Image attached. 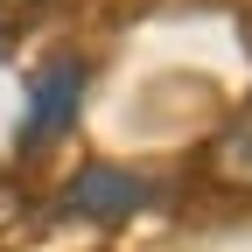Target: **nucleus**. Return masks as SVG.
Wrapping results in <instances>:
<instances>
[{
	"label": "nucleus",
	"instance_id": "nucleus-1",
	"mask_svg": "<svg viewBox=\"0 0 252 252\" xmlns=\"http://www.w3.org/2000/svg\"><path fill=\"white\" fill-rule=\"evenodd\" d=\"M84 84H91L84 56H56V63H42V70H35V84H28L21 147H49V140L63 133V126L77 119V98H84Z\"/></svg>",
	"mask_w": 252,
	"mask_h": 252
},
{
	"label": "nucleus",
	"instance_id": "nucleus-2",
	"mask_svg": "<svg viewBox=\"0 0 252 252\" xmlns=\"http://www.w3.org/2000/svg\"><path fill=\"white\" fill-rule=\"evenodd\" d=\"M133 203H140V175L133 168H77V182L63 189V210L70 217H98V224L126 217Z\"/></svg>",
	"mask_w": 252,
	"mask_h": 252
},
{
	"label": "nucleus",
	"instance_id": "nucleus-3",
	"mask_svg": "<svg viewBox=\"0 0 252 252\" xmlns=\"http://www.w3.org/2000/svg\"><path fill=\"white\" fill-rule=\"evenodd\" d=\"M203 175H210L217 189H238V196H252V105L231 112V119L210 133V147H203Z\"/></svg>",
	"mask_w": 252,
	"mask_h": 252
},
{
	"label": "nucleus",
	"instance_id": "nucleus-4",
	"mask_svg": "<svg viewBox=\"0 0 252 252\" xmlns=\"http://www.w3.org/2000/svg\"><path fill=\"white\" fill-rule=\"evenodd\" d=\"M35 7H42V0H0V28H21Z\"/></svg>",
	"mask_w": 252,
	"mask_h": 252
}]
</instances>
